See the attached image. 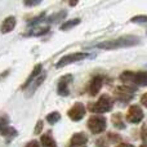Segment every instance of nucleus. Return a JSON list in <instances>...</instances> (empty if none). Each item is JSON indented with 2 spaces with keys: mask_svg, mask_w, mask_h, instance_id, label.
Returning <instances> with one entry per match:
<instances>
[{
  "mask_svg": "<svg viewBox=\"0 0 147 147\" xmlns=\"http://www.w3.org/2000/svg\"><path fill=\"white\" fill-rule=\"evenodd\" d=\"M141 43V39L134 35H127L121 36L117 39H112V40H106L102 43L97 44L98 49H105V51H114V49L120 48H130V47H136Z\"/></svg>",
  "mask_w": 147,
  "mask_h": 147,
  "instance_id": "f257e3e1",
  "label": "nucleus"
},
{
  "mask_svg": "<svg viewBox=\"0 0 147 147\" xmlns=\"http://www.w3.org/2000/svg\"><path fill=\"white\" fill-rule=\"evenodd\" d=\"M120 80L125 84H136L140 86H147V71H124L120 75Z\"/></svg>",
  "mask_w": 147,
  "mask_h": 147,
  "instance_id": "f03ea898",
  "label": "nucleus"
},
{
  "mask_svg": "<svg viewBox=\"0 0 147 147\" xmlns=\"http://www.w3.org/2000/svg\"><path fill=\"white\" fill-rule=\"evenodd\" d=\"M114 107V101L109 94H102L98 98V101L94 103L89 105L88 109L90 110V112H96V114H105L112 110Z\"/></svg>",
  "mask_w": 147,
  "mask_h": 147,
  "instance_id": "7ed1b4c3",
  "label": "nucleus"
},
{
  "mask_svg": "<svg viewBox=\"0 0 147 147\" xmlns=\"http://www.w3.org/2000/svg\"><path fill=\"white\" fill-rule=\"evenodd\" d=\"M107 127V120L102 115H93L89 117L88 120V128L93 134H99V133L105 132Z\"/></svg>",
  "mask_w": 147,
  "mask_h": 147,
  "instance_id": "20e7f679",
  "label": "nucleus"
},
{
  "mask_svg": "<svg viewBox=\"0 0 147 147\" xmlns=\"http://www.w3.org/2000/svg\"><path fill=\"white\" fill-rule=\"evenodd\" d=\"M134 92L136 88H132V85H120L115 89V96L119 101L127 103L134 98Z\"/></svg>",
  "mask_w": 147,
  "mask_h": 147,
  "instance_id": "39448f33",
  "label": "nucleus"
},
{
  "mask_svg": "<svg viewBox=\"0 0 147 147\" xmlns=\"http://www.w3.org/2000/svg\"><path fill=\"white\" fill-rule=\"evenodd\" d=\"M88 53H84V52H78V53H71V54H67V56L62 57L58 62H57L56 67L57 69H61V67H65L70 63H74V62H78V61H83L88 57Z\"/></svg>",
  "mask_w": 147,
  "mask_h": 147,
  "instance_id": "423d86ee",
  "label": "nucleus"
},
{
  "mask_svg": "<svg viewBox=\"0 0 147 147\" xmlns=\"http://www.w3.org/2000/svg\"><path fill=\"white\" fill-rule=\"evenodd\" d=\"M143 111L138 105H133L128 109L127 112V121L130 123V124H138L143 120Z\"/></svg>",
  "mask_w": 147,
  "mask_h": 147,
  "instance_id": "0eeeda50",
  "label": "nucleus"
},
{
  "mask_svg": "<svg viewBox=\"0 0 147 147\" xmlns=\"http://www.w3.org/2000/svg\"><path fill=\"white\" fill-rule=\"evenodd\" d=\"M17 134H18L17 129H14L13 127L9 125V119H8L7 115L0 117V136L7 138H12V137H16Z\"/></svg>",
  "mask_w": 147,
  "mask_h": 147,
  "instance_id": "6e6552de",
  "label": "nucleus"
},
{
  "mask_svg": "<svg viewBox=\"0 0 147 147\" xmlns=\"http://www.w3.org/2000/svg\"><path fill=\"white\" fill-rule=\"evenodd\" d=\"M67 115H69V117L72 121H79V120H81L85 116V106L81 102H76L71 109L69 110Z\"/></svg>",
  "mask_w": 147,
  "mask_h": 147,
  "instance_id": "1a4fd4ad",
  "label": "nucleus"
},
{
  "mask_svg": "<svg viewBox=\"0 0 147 147\" xmlns=\"http://www.w3.org/2000/svg\"><path fill=\"white\" fill-rule=\"evenodd\" d=\"M74 76L67 74V75H63L61 79L58 80V85H57V93L62 97H66L70 94V90H69V85L70 83L72 81Z\"/></svg>",
  "mask_w": 147,
  "mask_h": 147,
  "instance_id": "9d476101",
  "label": "nucleus"
},
{
  "mask_svg": "<svg viewBox=\"0 0 147 147\" xmlns=\"http://www.w3.org/2000/svg\"><path fill=\"white\" fill-rule=\"evenodd\" d=\"M102 85H103V76L101 75H96L92 78V80L89 81V85H88V93L90 94L92 97L97 96L98 92L101 90Z\"/></svg>",
  "mask_w": 147,
  "mask_h": 147,
  "instance_id": "9b49d317",
  "label": "nucleus"
},
{
  "mask_svg": "<svg viewBox=\"0 0 147 147\" xmlns=\"http://www.w3.org/2000/svg\"><path fill=\"white\" fill-rule=\"evenodd\" d=\"M88 143V137L85 133L80 132V133H75L71 137L69 143V147H86Z\"/></svg>",
  "mask_w": 147,
  "mask_h": 147,
  "instance_id": "f8f14e48",
  "label": "nucleus"
},
{
  "mask_svg": "<svg viewBox=\"0 0 147 147\" xmlns=\"http://www.w3.org/2000/svg\"><path fill=\"white\" fill-rule=\"evenodd\" d=\"M45 78H47V74L41 72V75H39L38 78H36L35 80H34L32 83L30 84V85H28V88L26 89V90H27V93H26V96H27V97H31V96H32V94L35 93L36 90H38V88H39V86H40L41 84H43V81L45 80Z\"/></svg>",
  "mask_w": 147,
  "mask_h": 147,
  "instance_id": "ddd939ff",
  "label": "nucleus"
},
{
  "mask_svg": "<svg viewBox=\"0 0 147 147\" xmlns=\"http://www.w3.org/2000/svg\"><path fill=\"white\" fill-rule=\"evenodd\" d=\"M16 25H17V21H16V17L13 16H9L4 20V22L1 23V32L3 34H8L12 30H14Z\"/></svg>",
  "mask_w": 147,
  "mask_h": 147,
  "instance_id": "4468645a",
  "label": "nucleus"
},
{
  "mask_svg": "<svg viewBox=\"0 0 147 147\" xmlns=\"http://www.w3.org/2000/svg\"><path fill=\"white\" fill-rule=\"evenodd\" d=\"M41 71H43V66H41L40 63L36 65V66L34 67V70H32V72H31V75L28 76L27 80H26V83L22 85V89H23V90H25V89H27V88H28V85H30V84L32 83V81L35 80V79L38 78L39 75H41Z\"/></svg>",
  "mask_w": 147,
  "mask_h": 147,
  "instance_id": "2eb2a0df",
  "label": "nucleus"
},
{
  "mask_svg": "<svg viewBox=\"0 0 147 147\" xmlns=\"http://www.w3.org/2000/svg\"><path fill=\"white\" fill-rule=\"evenodd\" d=\"M40 142H41V146L43 147H57V143H56V141H54V138L52 137L51 132L41 136Z\"/></svg>",
  "mask_w": 147,
  "mask_h": 147,
  "instance_id": "dca6fc26",
  "label": "nucleus"
},
{
  "mask_svg": "<svg viewBox=\"0 0 147 147\" xmlns=\"http://www.w3.org/2000/svg\"><path fill=\"white\" fill-rule=\"evenodd\" d=\"M111 121H112V124H114V127L115 128H117V129H125V123H124V120H123V116H121V114L120 112H116V114H114L111 116Z\"/></svg>",
  "mask_w": 147,
  "mask_h": 147,
  "instance_id": "f3484780",
  "label": "nucleus"
},
{
  "mask_svg": "<svg viewBox=\"0 0 147 147\" xmlns=\"http://www.w3.org/2000/svg\"><path fill=\"white\" fill-rule=\"evenodd\" d=\"M66 16H67L66 10H61V12H58V13H54V14H52L51 17L47 20V22H49V23H57V22H59L61 20H63Z\"/></svg>",
  "mask_w": 147,
  "mask_h": 147,
  "instance_id": "a211bd4d",
  "label": "nucleus"
},
{
  "mask_svg": "<svg viewBox=\"0 0 147 147\" xmlns=\"http://www.w3.org/2000/svg\"><path fill=\"white\" fill-rule=\"evenodd\" d=\"M79 23H80V20H79V18L69 20V21H66V22H65L63 25L61 26V30H62V31H67V30H70V28H72V27H75V26H78Z\"/></svg>",
  "mask_w": 147,
  "mask_h": 147,
  "instance_id": "6ab92c4d",
  "label": "nucleus"
},
{
  "mask_svg": "<svg viewBox=\"0 0 147 147\" xmlns=\"http://www.w3.org/2000/svg\"><path fill=\"white\" fill-rule=\"evenodd\" d=\"M59 120H61V114L57 111L51 112V114L47 116V121H48L49 124H56V123H58Z\"/></svg>",
  "mask_w": 147,
  "mask_h": 147,
  "instance_id": "aec40b11",
  "label": "nucleus"
},
{
  "mask_svg": "<svg viewBox=\"0 0 147 147\" xmlns=\"http://www.w3.org/2000/svg\"><path fill=\"white\" fill-rule=\"evenodd\" d=\"M49 31V27H40V28H36V30H34L30 34V35H34V36H41L44 35V34H47Z\"/></svg>",
  "mask_w": 147,
  "mask_h": 147,
  "instance_id": "412c9836",
  "label": "nucleus"
},
{
  "mask_svg": "<svg viewBox=\"0 0 147 147\" xmlns=\"http://www.w3.org/2000/svg\"><path fill=\"white\" fill-rule=\"evenodd\" d=\"M130 22L133 23H146L147 22V16H136L130 20Z\"/></svg>",
  "mask_w": 147,
  "mask_h": 147,
  "instance_id": "4be33fe9",
  "label": "nucleus"
},
{
  "mask_svg": "<svg viewBox=\"0 0 147 147\" xmlns=\"http://www.w3.org/2000/svg\"><path fill=\"white\" fill-rule=\"evenodd\" d=\"M44 17H45V13H41L39 17L34 18V21H30V22H28V26H35V25H38L39 22H41V21H43Z\"/></svg>",
  "mask_w": 147,
  "mask_h": 147,
  "instance_id": "5701e85b",
  "label": "nucleus"
},
{
  "mask_svg": "<svg viewBox=\"0 0 147 147\" xmlns=\"http://www.w3.org/2000/svg\"><path fill=\"white\" fill-rule=\"evenodd\" d=\"M141 138L145 142V145H147V125H143L141 129Z\"/></svg>",
  "mask_w": 147,
  "mask_h": 147,
  "instance_id": "b1692460",
  "label": "nucleus"
},
{
  "mask_svg": "<svg viewBox=\"0 0 147 147\" xmlns=\"http://www.w3.org/2000/svg\"><path fill=\"white\" fill-rule=\"evenodd\" d=\"M96 146L97 147H109V143H106V140H105V138H99V140H97Z\"/></svg>",
  "mask_w": 147,
  "mask_h": 147,
  "instance_id": "393cba45",
  "label": "nucleus"
},
{
  "mask_svg": "<svg viewBox=\"0 0 147 147\" xmlns=\"http://www.w3.org/2000/svg\"><path fill=\"white\" fill-rule=\"evenodd\" d=\"M43 121L41 120H39L38 121V124H36V127H35V130H34V133L35 134H39V133H41V130H43Z\"/></svg>",
  "mask_w": 147,
  "mask_h": 147,
  "instance_id": "a878e982",
  "label": "nucleus"
},
{
  "mask_svg": "<svg viewBox=\"0 0 147 147\" xmlns=\"http://www.w3.org/2000/svg\"><path fill=\"white\" fill-rule=\"evenodd\" d=\"M109 138L111 140V142H117V141H120V137L116 134H112V133H110L109 134Z\"/></svg>",
  "mask_w": 147,
  "mask_h": 147,
  "instance_id": "bb28decb",
  "label": "nucleus"
},
{
  "mask_svg": "<svg viewBox=\"0 0 147 147\" xmlns=\"http://www.w3.org/2000/svg\"><path fill=\"white\" fill-rule=\"evenodd\" d=\"M41 1H25L23 4L26 5V7H35V5H39Z\"/></svg>",
  "mask_w": 147,
  "mask_h": 147,
  "instance_id": "cd10ccee",
  "label": "nucleus"
},
{
  "mask_svg": "<svg viewBox=\"0 0 147 147\" xmlns=\"http://www.w3.org/2000/svg\"><path fill=\"white\" fill-rule=\"evenodd\" d=\"M26 147H40V145H39V142H36V141H30Z\"/></svg>",
  "mask_w": 147,
  "mask_h": 147,
  "instance_id": "c85d7f7f",
  "label": "nucleus"
},
{
  "mask_svg": "<svg viewBox=\"0 0 147 147\" xmlns=\"http://www.w3.org/2000/svg\"><path fill=\"white\" fill-rule=\"evenodd\" d=\"M141 102H142L143 106L147 107V93H145L142 97H141Z\"/></svg>",
  "mask_w": 147,
  "mask_h": 147,
  "instance_id": "c756f323",
  "label": "nucleus"
},
{
  "mask_svg": "<svg viewBox=\"0 0 147 147\" xmlns=\"http://www.w3.org/2000/svg\"><path fill=\"white\" fill-rule=\"evenodd\" d=\"M116 147H134L133 145H129V143H119Z\"/></svg>",
  "mask_w": 147,
  "mask_h": 147,
  "instance_id": "7c9ffc66",
  "label": "nucleus"
},
{
  "mask_svg": "<svg viewBox=\"0 0 147 147\" xmlns=\"http://www.w3.org/2000/svg\"><path fill=\"white\" fill-rule=\"evenodd\" d=\"M76 4H78V1H70V5H71V7H75Z\"/></svg>",
  "mask_w": 147,
  "mask_h": 147,
  "instance_id": "2f4dec72",
  "label": "nucleus"
},
{
  "mask_svg": "<svg viewBox=\"0 0 147 147\" xmlns=\"http://www.w3.org/2000/svg\"><path fill=\"white\" fill-rule=\"evenodd\" d=\"M140 147H147V145H145V143H142V145H141Z\"/></svg>",
  "mask_w": 147,
  "mask_h": 147,
  "instance_id": "473e14b6",
  "label": "nucleus"
}]
</instances>
